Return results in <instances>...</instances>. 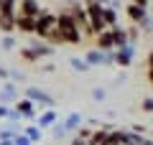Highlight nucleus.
<instances>
[{"label": "nucleus", "instance_id": "dca6fc26", "mask_svg": "<svg viewBox=\"0 0 153 145\" xmlns=\"http://www.w3.org/2000/svg\"><path fill=\"white\" fill-rule=\"evenodd\" d=\"M0 31L5 33V36H13V31H16V16L0 13Z\"/></svg>", "mask_w": 153, "mask_h": 145}, {"label": "nucleus", "instance_id": "412c9836", "mask_svg": "<svg viewBox=\"0 0 153 145\" xmlns=\"http://www.w3.org/2000/svg\"><path fill=\"white\" fill-rule=\"evenodd\" d=\"M69 66H71L74 71H89V64H87L84 59H79V56H71V59H69Z\"/></svg>", "mask_w": 153, "mask_h": 145}, {"label": "nucleus", "instance_id": "4468645a", "mask_svg": "<svg viewBox=\"0 0 153 145\" xmlns=\"http://www.w3.org/2000/svg\"><path fill=\"white\" fill-rule=\"evenodd\" d=\"M61 125H64V130H66V132H71V130H79V127H82V115H79V112L66 115V117L61 120Z\"/></svg>", "mask_w": 153, "mask_h": 145}, {"label": "nucleus", "instance_id": "a878e982", "mask_svg": "<svg viewBox=\"0 0 153 145\" xmlns=\"http://www.w3.org/2000/svg\"><path fill=\"white\" fill-rule=\"evenodd\" d=\"M102 64L105 66H115V51H102Z\"/></svg>", "mask_w": 153, "mask_h": 145}, {"label": "nucleus", "instance_id": "4be33fe9", "mask_svg": "<svg viewBox=\"0 0 153 145\" xmlns=\"http://www.w3.org/2000/svg\"><path fill=\"white\" fill-rule=\"evenodd\" d=\"M21 59H23V61H28V64H36V61H41V59L36 56V51H33V48H28V46H23V48H21Z\"/></svg>", "mask_w": 153, "mask_h": 145}, {"label": "nucleus", "instance_id": "c9c22d12", "mask_svg": "<svg viewBox=\"0 0 153 145\" xmlns=\"http://www.w3.org/2000/svg\"><path fill=\"white\" fill-rule=\"evenodd\" d=\"M0 145H13V140H0Z\"/></svg>", "mask_w": 153, "mask_h": 145}, {"label": "nucleus", "instance_id": "423d86ee", "mask_svg": "<svg viewBox=\"0 0 153 145\" xmlns=\"http://www.w3.org/2000/svg\"><path fill=\"white\" fill-rule=\"evenodd\" d=\"M44 10L46 8H41L38 0H21V3H18V16H23V18H33V21H36Z\"/></svg>", "mask_w": 153, "mask_h": 145}, {"label": "nucleus", "instance_id": "6e6552de", "mask_svg": "<svg viewBox=\"0 0 153 145\" xmlns=\"http://www.w3.org/2000/svg\"><path fill=\"white\" fill-rule=\"evenodd\" d=\"M133 59H135V46H133V43H128V46H123V48L115 51V64L123 66V69H128V66L133 64Z\"/></svg>", "mask_w": 153, "mask_h": 145}, {"label": "nucleus", "instance_id": "f8f14e48", "mask_svg": "<svg viewBox=\"0 0 153 145\" xmlns=\"http://www.w3.org/2000/svg\"><path fill=\"white\" fill-rule=\"evenodd\" d=\"M110 33H112V41H115V51L130 43V38H128V31H125V28L115 26V28H110Z\"/></svg>", "mask_w": 153, "mask_h": 145}, {"label": "nucleus", "instance_id": "f257e3e1", "mask_svg": "<svg viewBox=\"0 0 153 145\" xmlns=\"http://www.w3.org/2000/svg\"><path fill=\"white\" fill-rule=\"evenodd\" d=\"M56 33H59L61 43H71V46H79L82 43V31L76 28V23L71 21V16L66 10L56 13Z\"/></svg>", "mask_w": 153, "mask_h": 145}, {"label": "nucleus", "instance_id": "b1692460", "mask_svg": "<svg viewBox=\"0 0 153 145\" xmlns=\"http://www.w3.org/2000/svg\"><path fill=\"white\" fill-rule=\"evenodd\" d=\"M0 48L3 51H13L16 48V36H3L0 38Z\"/></svg>", "mask_w": 153, "mask_h": 145}, {"label": "nucleus", "instance_id": "f3484780", "mask_svg": "<svg viewBox=\"0 0 153 145\" xmlns=\"http://www.w3.org/2000/svg\"><path fill=\"white\" fill-rule=\"evenodd\" d=\"M21 132H23V135H26V138H28V140H31V143H33V145H36V143H38V140L44 138V130H41V127H36V125H26V127H21Z\"/></svg>", "mask_w": 153, "mask_h": 145}, {"label": "nucleus", "instance_id": "f704fd0d", "mask_svg": "<svg viewBox=\"0 0 153 145\" xmlns=\"http://www.w3.org/2000/svg\"><path fill=\"white\" fill-rule=\"evenodd\" d=\"M148 71H153V51L148 54Z\"/></svg>", "mask_w": 153, "mask_h": 145}, {"label": "nucleus", "instance_id": "5701e85b", "mask_svg": "<svg viewBox=\"0 0 153 145\" xmlns=\"http://www.w3.org/2000/svg\"><path fill=\"white\" fill-rule=\"evenodd\" d=\"M51 135H54V140H64V138H66L64 125H61V122H54V125H51Z\"/></svg>", "mask_w": 153, "mask_h": 145}, {"label": "nucleus", "instance_id": "72a5a7b5", "mask_svg": "<svg viewBox=\"0 0 153 145\" xmlns=\"http://www.w3.org/2000/svg\"><path fill=\"white\" fill-rule=\"evenodd\" d=\"M41 69H44L46 74H51V71H56V66H54V64H46V66H41Z\"/></svg>", "mask_w": 153, "mask_h": 145}, {"label": "nucleus", "instance_id": "20e7f679", "mask_svg": "<svg viewBox=\"0 0 153 145\" xmlns=\"http://www.w3.org/2000/svg\"><path fill=\"white\" fill-rule=\"evenodd\" d=\"M66 13H69L71 21L76 23V28H79V31H84V36H94L92 26H89V18H87V10H84L79 3H71V8H69Z\"/></svg>", "mask_w": 153, "mask_h": 145}, {"label": "nucleus", "instance_id": "e433bc0d", "mask_svg": "<svg viewBox=\"0 0 153 145\" xmlns=\"http://www.w3.org/2000/svg\"><path fill=\"white\" fill-rule=\"evenodd\" d=\"M0 10H3V0H0Z\"/></svg>", "mask_w": 153, "mask_h": 145}, {"label": "nucleus", "instance_id": "9d476101", "mask_svg": "<svg viewBox=\"0 0 153 145\" xmlns=\"http://www.w3.org/2000/svg\"><path fill=\"white\" fill-rule=\"evenodd\" d=\"M94 48H97V51H115V41H112L110 28H105L102 33L94 36Z\"/></svg>", "mask_w": 153, "mask_h": 145}, {"label": "nucleus", "instance_id": "2f4dec72", "mask_svg": "<svg viewBox=\"0 0 153 145\" xmlns=\"http://www.w3.org/2000/svg\"><path fill=\"white\" fill-rule=\"evenodd\" d=\"M69 145H87V140H82V138H79V135H76V138L74 140H71V143Z\"/></svg>", "mask_w": 153, "mask_h": 145}, {"label": "nucleus", "instance_id": "cd10ccee", "mask_svg": "<svg viewBox=\"0 0 153 145\" xmlns=\"http://www.w3.org/2000/svg\"><path fill=\"white\" fill-rule=\"evenodd\" d=\"M13 145H33V143H31V140H28L23 132H18L16 138H13Z\"/></svg>", "mask_w": 153, "mask_h": 145}, {"label": "nucleus", "instance_id": "7c9ffc66", "mask_svg": "<svg viewBox=\"0 0 153 145\" xmlns=\"http://www.w3.org/2000/svg\"><path fill=\"white\" fill-rule=\"evenodd\" d=\"M130 5H138V8H148V0H128Z\"/></svg>", "mask_w": 153, "mask_h": 145}, {"label": "nucleus", "instance_id": "ddd939ff", "mask_svg": "<svg viewBox=\"0 0 153 145\" xmlns=\"http://www.w3.org/2000/svg\"><path fill=\"white\" fill-rule=\"evenodd\" d=\"M28 48H33V51H36L38 59H46V56H54V54H56V48L49 46V43H44V41H33Z\"/></svg>", "mask_w": 153, "mask_h": 145}, {"label": "nucleus", "instance_id": "c756f323", "mask_svg": "<svg viewBox=\"0 0 153 145\" xmlns=\"http://www.w3.org/2000/svg\"><path fill=\"white\" fill-rule=\"evenodd\" d=\"M8 120H10V122H21L23 117H21L18 112H16V109H10V115H8Z\"/></svg>", "mask_w": 153, "mask_h": 145}, {"label": "nucleus", "instance_id": "f03ea898", "mask_svg": "<svg viewBox=\"0 0 153 145\" xmlns=\"http://www.w3.org/2000/svg\"><path fill=\"white\" fill-rule=\"evenodd\" d=\"M54 31H56V13H51V10H44L41 16L36 18V31H33V33H36V36H38L41 41L46 43V38H49Z\"/></svg>", "mask_w": 153, "mask_h": 145}, {"label": "nucleus", "instance_id": "a211bd4d", "mask_svg": "<svg viewBox=\"0 0 153 145\" xmlns=\"http://www.w3.org/2000/svg\"><path fill=\"white\" fill-rule=\"evenodd\" d=\"M102 21L107 28H115L117 26V13H115V5H105L102 8Z\"/></svg>", "mask_w": 153, "mask_h": 145}, {"label": "nucleus", "instance_id": "aec40b11", "mask_svg": "<svg viewBox=\"0 0 153 145\" xmlns=\"http://www.w3.org/2000/svg\"><path fill=\"white\" fill-rule=\"evenodd\" d=\"M8 81H13V84H26V74H23L21 69H8Z\"/></svg>", "mask_w": 153, "mask_h": 145}, {"label": "nucleus", "instance_id": "1a4fd4ad", "mask_svg": "<svg viewBox=\"0 0 153 145\" xmlns=\"http://www.w3.org/2000/svg\"><path fill=\"white\" fill-rule=\"evenodd\" d=\"M21 97H18V87L13 81H3L0 87V104H16Z\"/></svg>", "mask_w": 153, "mask_h": 145}, {"label": "nucleus", "instance_id": "6ab92c4d", "mask_svg": "<svg viewBox=\"0 0 153 145\" xmlns=\"http://www.w3.org/2000/svg\"><path fill=\"white\" fill-rule=\"evenodd\" d=\"M84 61L89 64V69H92V66H102V51H97V48H89L87 54H84Z\"/></svg>", "mask_w": 153, "mask_h": 145}, {"label": "nucleus", "instance_id": "393cba45", "mask_svg": "<svg viewBox=\"0 0 153 145\" xmlns=\"http://www.w3.org/2000/svg\"><path fill=\"white\" fill-rule=\"evenodd\" d=\"M92 99L94 102H105V99H107V92H105L102 87H94L92 89Z\"/></svg>", "mask_w": 153, "mask_h": 145}, {"label": "nucleus", "instance_id": "bb28decb", "mask_svg": "<svg viewBox=\"0 0 153 145\" xmlns=\"http://www.w3.org/2000/svg\"><path fill=\"white\" fill-rule=\"evenodd\" d=\"M140 109H143V112H148V115L153 112V97H143V102H140Z\"/></svg>", "mask_w": 153, "mask_h": 145}, {"label": "nucleus", "instance_id": "0eeeda50", "mask_svg": "<svg viewBox=\"0 0 153 145\" xmlns=\"http://www.w3.org/2000/svg\"><path fill=\"white\" fill-rule=\"evenodd\" d=\"M13 109H16L23 120H36V117H38V107L31 102V99H26V97H23V99H18V102L13 104Z\"/></svg>", "mask_w": 153, "mask_h": 145}, {"label": "nucleus", "instance_id": "7ed1b4c3", "mask_svg": "<svg viewBox=\"0 0 153 145\" xmlns=\"http://www.w3.org/2000/svg\"><path fill=\"white\" fill-rule=\"evenodd\" d=\"M23 97H26V99H31L33 104H44L46 109H54V104H56V99L49 94V92H44L41 87H33V84L23 89Z\"/></svg>", "mask_w": 153, "mask_h": 145}, {"label": "nucleus", "instance_id": "39448f33", "mask_svg": "<svg viewBox=\"0 0 153 145\" xmlns=\"http://www.w3.org/2000/svg\"><path fill=\"white\" fill-rule=\"evenodd\" d=\"M125 16L130 18L135 26H140L143 31H151V16H148V8H138V5H130L128 3V8H125Z\"/></svg>", "mask_w": 153, "mask_h": 145}, {"label": "nucleus", "instance_id": "473e14b6", "mask_svg": "<svg viewBox=\"0 0 153 145\" xmlns=\"http://www.w3.org/2000/svg\"><path fill=\"white\" fill-rule=\"evenodd\" d=\"M0 79L8 81V69H5V66H0Z\"/></svg>", "mask_w": 153, "mask_h": 145}, {"label": "nucleus", "instance_id": "c85d7f7f", "mask_svg": "<svg viewBox=\"0 0 153 145\" xmlns=\"http://www.w3.org/2000/svg\"><path fill=\"white\" fill-rule=\"evenodd\" d=\"M10 104H0V120H8V115H10Z\"/></svg>", "mask_w": 153, "mask_h": 145}, {"label": "nucleus", "instance_id": "9b49d317", "mask_svg": "<svg viewBox=\"0 0 153 145\" xmlns=\"http://www.w3.org/2000/svg\"><path fill=\"white\" fill-rule=\"evenodd\" d=\"M54 122H59V115H56V109H44V112L36 117V127H41V130L51 127Z\"/></svg>", "mask_w": 153, "mask_h": 145}, {"label": "nucleus", "instance_id": "2eb2a0df", "mask_svg": "<svg viewBox=\"0 0 153 145\" xmlns=\"http://www.w3.org/2000/svg\"><path fill=\"white\" fill-rule=\"evenodd\" d=\"M16 31H21V33H33V31H36V21H33V18L16 16Z\"/></svg>", "mask_w": 153, "mask_h": 145}]
</instances>
